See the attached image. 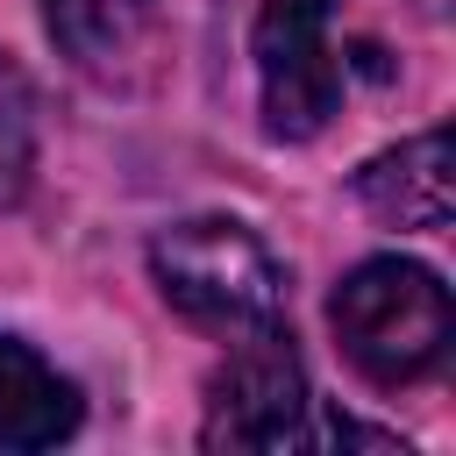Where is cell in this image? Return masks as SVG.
<instances>
[{"label": "cell", "instance_id": "6da1fadb", "mask_svg": "<svg viewBox=\"0 0 456 456\" xmlns=\"http://www.w3.org/2000/svg\"><path fill=\"white\" fill-rule=\"evenodd\" d=\"M150 285L171 314H185L207 335H256L285 321L292 278L271 256V242L228 214H192L150 235Z\"/></svg>", "mask_w": 456, "mask_h": 456}, {"label": "cell", "instance_id": "ba28073f", "mask_svg": "<svg viewBox=\"0 0 456 456\" xmlns=\"http://www.w3.org/2000/svg\"><path fill=\"white\" fill-rule=\"evenodd\" d=\"M36 178V93L21 64L0 50V207H14Z\"/></svg>", "mask_w": 456, "mask_h": 456}, {"label": "cell", "instance_id": "3957f363", "mask_svg": "<svg viewBox=\"0 0 456 456\" xmlns=\"http://www.w3.org/2000/svg\"><path fill=\"white\" fill-rule=\"evenodd\" d=\"M342 0H264L249 21L256 107L271 142H314L342 114V57L328 43Z\"/></svg>", "mask_w": 456, "mask_h": 456}, {"label": "cell", "instance_id": "5b68a950", "mask_svg": "<svg viewBox=\"0 0 456 456\" xmlns=\"http://www.w3.org/2000/svg\"><path fill=\"white\" fill-rule=\"evenodd\" d=\"M43 28L71 71L128 86L157 50V0H43Z\"/></svg>", "mask_w": 456, "mask_h": 456}, {"label": "cell", "instance_id": "277c9868", "mask_svg": "<svg viewBox=\"0 0 456 456\" xmlns=\"http://www.w3.org/2000/svg\"><path fill=\"white\" fill-rule=\"evenodd\" d=\"M306 363L292 349V328H256V335H228V356L207 378V413H200V442L207 449H292L306 442Z\"/></svg>", "mask_w": 456, "mask_h": 456}, {"label": "cell", "instance_id": "7a4b0ae2", "mask_svg": "<svg viewBox=\"0 0 456 456\" xmlns=\"http://www.w3.org/2000/svg\"><path fill=\"white\" fill-rule=\"evenodd\" d=\"M328 328H335V349L356 363V378H370L378 392H406L442 370L456 342V306L428 264L363 256L356 271H342L328 299Z\"/></svg>", "mask_w": 456, "mask_h": 456}, {"label": "cell", "instance_id": "8992f818", "mask_svg": "<svg viewBox=\"0 0 456 456\" xmlns=\"http://www.w3.org/2000/svg\"><path fill=\"white\" fill-rule=\"evenodd\" d=\"M356 207L378 228H449V128H420L392 150H378L356 178H349Z\"/></svg>", "mask_w": 456, "mask_h": 456}, {"label": "cell", "instance_id": "52a82bcc", "mask_svg": "<svg viewBox=\"0 0 456 456\" xmlns=\"http://www.w3.org/2000/svg\"><path fill=\"white\" fill-rule=\"evenodd\" d=\"M86 420V392L14 328H0V456L57 449Z\"/></svg>", "mask_w": 456, "mask_h": 456}]
</instances>
